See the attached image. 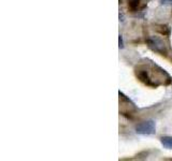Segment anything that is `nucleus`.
Returning a JSON list of instances; mask_svg holds the SVG:
<instances>
[{"label":"nucleus","mask_w":172,"mask_h":161,"mask_svg":"<svg viewBox=\"0 0 172 161\" xmlns=\"http://www.w3.org/2000/svg\"><path fill=\"white\" fill-rule=\"evenodd\" d=\"M137 133L143 134V135H149V134H154L156 131V126L153 120H147V121H143L140 125L137 126L136 128Z\"/></svg>","instance_id":"nucleus-1"},{"label":"nucleus","mask_w":172,"mask_h":161,"mask_svg":"<svg viewBox=\"0 0 172 161\" xmlns=\"http://www.w3.org/2000/svg\"><path fill=\"white\" fill-rule=\"evenodd\" d=\"M147 44L153 51H155L156 53H159V54H166L167 53V50H166V45L163 41H161L159 38H156V37H151V38L147 39Z\"/></svg>","instance_id":"nucleus-2"},{"label":"nucleus","mask_w":172,"mask_h":161,"mask_svg":"<svg viewBox=\"0 0 172 161\" xmlns=\"http://www.w3.org/2000/svg\"><path fill=\"white\" fill-rule=\"evenodd\" d=\"M137 76L140 79L141 82H143L144 84L149 85V86H156V84L152 82V79H149V74L145 70H138L137 71Z\"/></svg>","instance_id":"nucleus-3"},{"label":"nucleus","mask_w":172,"mask_h":161,"mask_svg":"<svg viewBox=\"0 0 172 161\" xmlns=\"http://www.w3.org/2000/svg\"><path fill=\"white\" fill-rule=\"evenodd\" d=\"M161 144L167 149H172V136H163L160 138Z\"/></svg>","instance_id":"nucleus-4"},{"label":"nucleus","mask_w":172,"mask_h":161,"mask_svg":"<svg viewBox=\"0 0 172 161\" xmlns=\"http://www.w3.org/2000/svg\"><path fill=\"white\" fill-rule=\"evenodd\" d=\"M157 31H159L163 36H170V28L168 26H158L157 27Z\"/></svg>","instance_id":"nucleus-5"},{"label":"nucleus","mask_w":172,"mask_h":161,"mask_svg":"<svg viewBox=\"0 0 172 161\" xmlns=\"http://www.w3.org/2000/svg\"><path fill=\"white\" fill-rule=\"evenodd\" d=\"M139 3H140V0H128L129 9L134 11V10H137V8L139 7Z\"/></svg>","instance_id":"nucleus-6"},{"label":"nucleus","mask_w":172,"mask_h":161,"mask_svg":"<svg viewBox=\"0 0 172 161\" xmlns=\"http://www.w3.org/2000/svg\"><path fill=\"white\" fill-rule=\"evenodd\" d=\"M161 5H172V0H160Z\"/></svg>","instance_id":"nucleus-7"},{"label":"nucleus","mask_w":172,"mask_h":161,"mask_svg":"<svg viewBox=\"0 0 172 161\" xmlns=\"http://www.w3.org/2000/svg\"><path fill=\"white\" fill-rule=\"evenodd\" d=\"M118 41H120V48H123L124 47V43H123V37L120 36V38H118Z\"/></svg>","instance_id":"nucleus-8"}]
</instances>
